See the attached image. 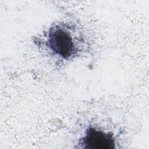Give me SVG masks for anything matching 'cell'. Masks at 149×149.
<instances>
[{"instance_id": "obj_2", "label": "cell", "mask_w": 149, "mask_h": 149, "mask_svg": "<svg viewBox=\"0 0 149 149\" xmlns=\"http://www.w3.org/2000/svg\"><path fill=\"white\" fill-rule=\"evenodd\" d=\"M74 148L116 149L120 148L123 132L109 117H92L80 124Z\"/></svg>"}, {"instance_id": "obj_1", "label": "cell", "mask_w": 149, "mask_h": 149, "mask_svg": "<svg viewBox=\"0 0 149 149\" xmlns=\"http://www.w3.org/2000/svg\"><path fill=\"white\" fill-rule=\"evenodd\" d=\"M32 42L42 56L58 67L86 56L91 48L84 27L69 19L52 22L34 36Z\"/></svg>"}]
</instances>
